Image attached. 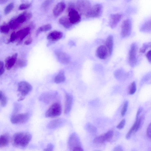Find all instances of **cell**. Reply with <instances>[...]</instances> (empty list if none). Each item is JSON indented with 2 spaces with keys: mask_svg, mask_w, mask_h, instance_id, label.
Segmentation results:
<instances>
[{
  "mask_svg": "<svg viewBox=\"0 0 151 151\" xmlns=\"http://www.w3.org/2000/svg\"><path fill=\"white\" fill-rule=\"evenodd\" d=\"M105 142L103 135L96 137L93 140V142L96 144H101Z\"/></svg>",
  "mask_w": 151,
  "mask_h": 151,
  "instance_id": "obj_36",
  "label": "cell"
},
{
  "mask_svg": "<svg viewBox=\"0 0 151 151\" xmlns=\"http://www.w3.org/2000/svg\"><path fill=\"white\" fill-rule=\"evenodd\" d=\"M14 7V4L12 2L8 4L5 8L4 10V14H8L12 10Z\"/></svg>",
  "mask_w": 151,
  "mask_h": 151,
  "instance_id": "obj_34",
  "label": "cell"
},
{
  "mask_svg": "<svg viewBox=\"0 0 151 151\" xmlns=\"http://www.w3.org/2000/svg\"><path fill=\"white\" fill-rule=\"evenodd\" d=\"M97 56L100 59H105L109 55L108 50L106 46L103 45L100 46L96 51Z\"/></svg>",
  "mask_w": 151,
  "mask_h": 151,
  "instance_id": "obj_15",
  "label": "cell"
},
{
  "mask_svg": "<svg viewBox=\"0 0 151 151\" xmlns=\"http://www.w3.org/2000/svg\"><path fill=\"white\" fill-rule=\"evenodd\" d=\"M0 100L2 106L4 107L6 105L7 103V98L1 91H0Z\"/></svg>",
  "mask_w": 151,
  "mask_h": 151,
  "instance_id": "obj_32",
  "label": "cell"
},
{
  "mask_svg": "<svg viewBox=\"0 0 151 151\" xmlns=\"http://www.w3.org/2000/svg\"><path fill=\"white\" fill-rule=\"evenodd\" d=\"M31 134L26 132L15 133L12 139V145L15 147L24 148L27 146L32 139Z\"/></svg>",
  "mask_w": 151,
  "mask_h": 151,
  "instance_id": "obj_1",
  "label": "cell"
},
{
  "mask_svg": "<svg viewBox=\"0 0 151 151\" xmlns=\"http://www.w3.org/2000/svg\"><path fill=\"white\" fill-rule=\"evenodd\" d=\"M32 38L30 37L24 42V44L26 45H30L32 42Z\"/></svg>",
  "mask_w": 151,
  "mask_h": 151,
  "instance_id": "obj_49",
  "label": "cell"
},
{
  "mask_svg": "<svg viewBox=\"0 0 151 151\" xmlns=\"http://www.w3.org/2000/svg\"><path fill=\"white\" fill-rule=\"evenodd\" d=\"M58 93L55 91H51L45 92L40 96L39 100L45 103H49L56 97Z\"/></svg>",
  "mask_w": 151,
  "mask_h": 151,
  "instance_id": "obj_11",
  "label": "cell"
},
{
  "mask_svg": "<svg viewBox=\"0 0 151 151\" xmlns=\"http://www.w3.org/2000/svg\"><path fill=\"white\" fill-rule=\"evenodd\" d=\"M65 122V120L63 119H55L50 121L47 124V127L50 129H55L61 126Z\"/></svg>",
  "mask_w": 151,
  "mask_h": 151,
  "instance_id": "obj_14",
  "label": "cell"
},
{
  "mask_svg": "<svg viewBox=\"0 0 151 151\" xmlns=\"http://www.w3.org/2000/svg\"><path fill=\"white\" fill-rule=\"evenodd\" d=\"M132 23L131 20L127 19L123 22L121 26V35L123 38L127 37L131 34Z\"/></svg>",
  "mask_w": 151,
  "mask_h": 151,
  "instance_id": "obj_9",
  "label": "cell"
},
{
  "mask_svg": "<svg viewBox=\"0 0 151 151\" xmlns=\"http://www.w3.org/2000/svg\"><path fill=\"white\" fill-rule=\"evenodd\" d=\"M68 17L71 24H77L81 20V15L75 8L73 3H70L68 9Z\"/></svg>",
  "mask_w": 151,
  "mask_h": 151,
  "instance_id": "obj_2",
  "label": "cell"
},
{
  "mask_svg": "<svg viewBox=\"0 0 151 151\" xmlns=\"http://www.w3.org/2000/svg\"><path fill=\"white\" fill-rule=\"evenodd\" d=\"M7 1L6 0H0V4H3V3H5Z\"/></svg>",
  "mask_w": 151,
  "mask_h": 151,
  "instance_id": "obj_53",
  "label": "cell"
},
{
  "mask_svg": "<svg viewBox=\"0 0 151 151\" xmlns=\"http://www.w3.org/2000/svg\"><path fill=\"white\" fill-rule=\"evenodd\" d=\"M123 149L122 147L120 145H118L114 148L113 151H123Z\"/></svg>",
  "mask_w": 151,
  "mask_h": 151,
  "instance_id": "obj_48",
  "label": "cell"
},
{
  "mask_svg": "<svg viewBox=\"0 0 151 151\" xmlns=\"http://www.w3.org/2000/svg\"><path fill=\"white\" fill-rule=\"evenodd\" d=\"M144 115H140L138 117L136 118V120L131 127L126 135V138L129 139L132 134L137 132L142 127L144 121Z\"/></svg>",
  "mask_w": 151,
  "mask_h": 151,
  "instance_id": "obj_5",
  "label": "cell"
},
{
  "mask_svg": "<svg viewBox=\"0 0 151 151\" xmlns=\"http://www.w3.org/2000/svg\"><path fill=\"white\" fill-rule=\"evenodd\" d=\"M53 0L45 1L42 5V7L44 9H47L53 2Z\"/></svg>",
  "mask_w": 151,
  "mask_h": 151,
  "instance_id": "obj_39",
  "label": "cell"
},
{
  "mask_svg": "<svg viewBox=\"0 0 151 151\" xmlns=\"http://www.w3.org/2000/svg\"><path fill=\"white\" fill-rule=\"evenodd\" d=\"M81 142L78 135L76 133H73L70 136L68 142V146L70 151L76 147H81Z\"/></svg>",
  "mask_w": 151,
  "mask_h": 151,
  "instance_id": "obj_12",
  "label": "cell"
},
{
  "mask_svg": "<svg viewBox=\"0 0 151 151\" xmlns=\"http://www.w3.org/2000/svg\"><path fill=\"white\" fill-rule=\"evenodd\" d=\"M114 135V132L112 130L107 132L103 135L105 141H109L112 139Z\"/></svg>",
  "mask_w": 151,
  "mask_h": 151,
  "instance_id": "obj_33",
  "label": "cell"
},
{
  "mask_svg": "<svg viewBox=\"0 0 151 151\" xmlns=\"http://www.w3.org/2000/svg\"><path fill=\"white\" fill-rule=\"evenodd\" d=\"M125 124V120L123 119H122L119 123L117 125L116 128L119 129H123L124 127Z\"/></svg>",
  "mask_w": 151,
  "mask_h": 151,
  "instance_id": "obj_42",
  "label": "cell"
},
{
  "mask_svg": "<svg viewBox=\"0 0 151 151\" xmlns=\"http://www.w3.org/2000/svg\"><path fill=\"white\" fill-rule=\"evenodd\" d=\"M10 141V137L8 133H5L1 135L0 137V148H3L7 146Z\"/></svg>",
  "mask_w": 151,
  "mask_h": 151,
  "instance_id": "obj_24",
  "label": "cell"
},
{
  "mask_svg": "<svg viewBox=\"0 0 151 151\" xmlns=\"http://www.w3.org/2000/svg\"><path fill=\"white\" fill-rule=\"evenodd\" d=\"M17 39L16 33L15 32H13L11 34L9 42H13Z\"/></svg>",
  "mask_w": 151,
  "mask_h": 151,
  "instance_id": "obj_43",
  "label": "cell"
},
{
  "mask_svg": "<svg viewBox=\"0 0 151 151\" xmlns=\"http://www.w3.org/2000/svg\"><path fill=\"white\" fill-rule=\"evenodd\" d=\"M54 148V147L53 145L52 144L50 143L44 149L43 151H53Z\"/></svg>",
  "mask_w": 151,
  "mask_h": 151,
  "instance_id": "obj_44",
  "label": "cell"
},
{
  "mask_svg": "<svg viewBox=\"0 0 151 151\" xmlns=\"http://www.w3.org/2000/svg\"><path fill=\"white\" fill-rule=\"evenodd\" d=\"M62 113L61 104L58 102L52 104L46 112L45 116L48 118H55L60 116Z\"/></svg>",
  "mask_w": 151,
  "mask_h": 151,
  "instance_id": "obj_4",
  "label": "cell"
},
{
  "mask_svg": "<svg viewBox=\"0 0 151 151\" xmlns=\"http://www.w3.org/2000/svg\"><path fill=\"white\" fill-rule=\"evenodd\" d=\"M4 63L3 61H1L0 62V75L1 76L4 73Z\"/></svg>",
  "mask_w": 151,
  "mask_h": 151,
  "instance_id": "obj_45",
  "label": "cell"
},
{
  "mask_svg": "<svg viewBox=\"0 0 151 151\" xmlns=\"http://www.w3.org/2000/svg\"><path fill=\"white\" fill-rule=\"evenodd\" d=\"M72 151H84L81 147H78L74 148Z\"/></svg>",
  "mask_w": 151,
  "mask_h": 151,
  "instance_id": "obj_52",
  "label": "cell"
},
{
  "mask_svg": "<svg viewBox=\"0 0 151 151\" xmlns=\"http://www.w3.org/2000/svg\"><path fill=\"white\" fill-rule=\"evenodd\" d=\"M108 50L109 55H111L113 52L114 46V39L112 35L109 36L106 41V46Z\"/></svg>",
  "mask_w": 151,
  "mask_h": 151,
  "instance_id": "obj_23",
  "label": "cell"
},
{
  "mask_svg": "<svg viewBox=\"0 0 151 151\" xmlns=\"http://www.w3.org/2000/svg\"><path fill=\"white\" fill-rule=\"evenodd\" d=\"M65 98L64 113L67 114L70 112L71 110L73 101V97L71 95L66 93Z\"/></svg>",
  "mask_w": 151,
  "mask_h": 151,
  "instance_id": "obj_19",
  "label": "cell"
},
{
  "mask_svg": "<svg viewBox=\"0 0 151 151\" xmlns=\"http://www.w3.org/2000/svg\"><path fill=\"white\" fill-rule=\"evenodd\" d=\"M29 117V114L28 113L14 114L11 116L10 121L14 124H23L28 121Z\"/></svg>",
  "mask_w": 151,
  "mask_h": 151,
  "instance_id": "obj_7",
  "label": "cell"
},
{
  "mask_svg": "<svg viewBox=\"0 0 151 151\" xmlns=\"http://www.w3.org/2000/svg\"><path fill=\"white\" fill-rule=\"evenodd\" d=\"M76 6L77 10L80 14L85 16L92 6L89 1L84 0L78 1L76 2Z\"/></svg>",
  "mask_w": 151,
  "mask_h": 151,
  "instance_id": "obj_6",
  "label": "cell"
},
{
  "mask_svg": "<svg viewBox=\"0 0 151 151\" xmlns=\"http://www.w3.org/2000/svg\"><path fill=\"white\" fill-rule=\"evenodd\" d=\"M30 32V28L29 27L19 30L16 33L17 39H19L20 41H22L29 34Z\"/></svg>",
  "mask_w": 151,
  "mask_h": 151,
  "instance_id": "obj_22",
  "label": "cell"
},
{
  "mask_svg": "<svg viewBox=\"0 0 151 151\" xmlns=\"http://www.w3.org/2000/svg\"><path fill=\"white\" fill-rule=\"evenodd\" d=\"M140 30L141 32L145 33L151 32V18L147 20L142 25Z\"/></svg>",
  "mask_w": 151,
  "mask_h": 151,
  "instance_id": "obj_26",
  "label": "cell"
},
{
  "mask_svg": "<svg viewBox=\"0 0 151 151\" xmlns=\"http://www.w3.org/2000/svg\"><path fill=\"white\" fill-rule=\"evenodd\" d=\"M10 28L9 25L3 24L1 25L0 27V32L4 34H7L9 32Z\"/></svg>",
  "mask_w": 151,
  "mask_h": 151,
  "instance_id": "obj_35",
  "label": "cell"
},
{
  "mask_svg": "<svg viewBox=\"0 0 151 151\" xmlns=\"http://www.w3.org/2000/svg\"><path fill=\"white\" fill-rule=\"evenodd\" d=\"M27 65V61L24 60L19 59L17 61V66L20 68L25 67Z\"/></svg>",
  "mask_w": 151,
  "mask_h": 151,
  "instance_id": "obj_38",
  "label": "cell"
},
{
  "mask_svg": "<svg viewBox=\"0 0 151 151\" xmlns=\"http://www.w3.org/2000/svg\"><path fill=\"white\" fill-rule=\"evenodd\" d=\"M103 12V7L100 4H97L92 6L86 16L88 18H95L100 17Z\"/></svg>",
  "mask_w": 151,
  "mask_h": 151,
  "instance_id": "obj_8",
  "label": "cell"
},
{
  "mask_svg": "<svg viewBox=\"0 0 151 151\" xmlns=\"http://www.w3.org/2000/svg\"><path fill=\"white\" fill-rule=\"evenodd\" d=\"M65 3L63 1L60 2L56 4L54 8L53 12L54 15L56 17L59 16L65 9Z\"/></svg>",
  "mask_w": 151,
  "mask_h": 151,
  "instance_id": "obj_20",
  "label": "cell"
},
{
  "mask_svg": "<svg viewBox=\"0 0 151 151\" xmlns=\"http://www.w3.org/2000/svg\"><path fill=\"white\" fill-rule=\"evenodd\" d=\"M138 47L136 43H132L130 47L128 56V62L132 67L135 66L138 61Z\"/></svg>",
  "mask_w": 151,
  "mask_h": 151,
  "instance_id": "obj_3",
  "label": "cell"
},
{
  "mask_svg": "<svg viewBox=\"0 0 151 151\" xmlns=\"http://www.w3.org/2000/svg\"><path fill=\"white\" fill-rule=\"evenodd\" d=\"M136 90V84L134 81L132 82L131 84L129 90V93L133 95L135 93Z\"/></svg>",
  "mask_w": 151,
  "mask_h": 151,
  "instance_id": "obj_37",
  "label": "cell"
},
{
  "mask_svg": "<svg viewBox=\"0 0 151 151\" xmlns=\"http://www.w3.org/2000/svg\"><path fill=\"white\" fill-rule=\"evenodd\" d=\"M122 17V15L119 14L111 15L109 24L110 27L112 29L115 28L121 20Z\"/></svg>",
  "mask_w": 151,
  "mask_h": 151,
  "instance_id": "obj_17",
  "label": "cell"
},
{
  "mask_svg": "<svg viewBox=\"0 0 151 151\" xmlns=\"http://www.w3.org/2000/svg\"><path fill=\"white\" fill-rule=\"evenodd\" d=\"M55 55L58 60L64 64L68 63L70 61L71 58L70 56L67 53L60 50L55 51Z\"/></svg>",
  "mask_w": 151,
  "mask_h": 151,
  "instance_id": "obj_13",
  "label": "cell"
},
{
  "mask_svg": "<svg viewBox=\"0 0 151 151\" xmlns=\"http://www.w3.org/2000/svg\"><path fill=\"white\" fill-rule=\"evenodd\" d=\"M149 48H151V42H146L143 44L139 50V52L144 53Z\"/></svg>",
  "mask_w": 151,
  "mask_h": 151,
  "instance_id": "obj_31",
  "label": "cell"
},
{
  "mask_svg": "<svg viewBox=\"0 0 151 151\" xmlns=\"http://www.w3.org/2000/svg\"><path fill=\"white\" fill-rule=\"evenodd\" d=\"M142 108L141 107V108H139V109H138V110L137 111V113L136 118L138 117L140 115V114H141V113L142 112Z\"/></svg>",
  "mask_w": 151,
  "mask_h": 151,
  "instance_id": "obj_51",
  "label": "cell"
},
{
  "mask_svg": "<svg viewBox=\"0 0 151 151\" xmlns=\"http://www.w3.org/2000/svg\"><path fill=\"white\" fill-rule=\"evenodd\" d=\"M132 151H134V150H132Z\"/></svg>",
  "mask_w": 151,
  "mask_h": 151,
  "instance_id": "obj_54",
  "label": "cell"
},
{
  "mask_svg": "<svg viewBox=\"0 0 151 151\" xmlns=\"http://www.w3.org/2000/svg\"><path fill=\"white\" fill-rule=\"evenodd\" d=\"M31 5V4L23 3L21 4L19 7V9L22 10L27 9L30 7Z\"/></svg>",
  "mask_w": 151,
  "mask_h": 151,
  "instance_id": "obj_41",
  "label": "cell"
},
{
  "mask_svg": "<svg viewBox=\"0 0 151 151\" xmlns=\"http://www.w3.org/2000/svg\"><path fill=\"white\" fill-rule=\"evenodd\" d=\"M21 25L17 21L16 18H14L11 20L9 23V25L10 28L13 29H15L19 27Z\"/></svg>",
  "mask_w": 151,
  "mask_h": 151,
  "instance_id": "obj_29",
  "label": "cell"
},
{
  "mask_svg": "<svg viewBox=\"0 0 151 151\" xmlns=\"http://www.w3.org/2000/svg\"><path fill=\"white\" fill-rule=\"evenodd\" d=\"M52 28L50 24H48L43 25L39 27L37 30L36 36H37L42 32H46L50 30Z\"/></svg>",
  "mask_w": 151,
  "mask_h": 151,
  "instance_id": "obj_28",
  "label": "cell"
},
{
  "mask_svg": "<svg viewBox=\"0 0 151 151\" xmlns=\"http://www.w3.org/2000/svg\"><path fill=\"white\" fill-rule=\"evenodd\" d=\"M18 54L16 53L11 56L8 57L5 60V66L7 70H10L14 66L17 61Z\"/></svg>",
  "mask_w": 151,
  "mask_h": 151,
  "instance_id": "obj_16",
  "label": "cell"
},
{
  "mask_svg": "<svg viewBox=\"0 0 151 151\" xmlns=\"http://www.w3.org/2000/svg\"><path fill=\"white\" fill-rule=\"evenodd\" d=\"M128 105V102L127 101H126L123 105L122 111H121V115L122 116H124L127 111V109Z\"/></svg>",
  "mask_w": 151,
  "mask_h": 151,
  "instance_id": "obj_40",
  "label": "cell"
},
{
  "mask_svg": "<svg viewBox=\"0 0 151 151\" xmlns=\"http://www.w3.org/2000/svg\"><path fill=\"white\" fill-rule=\"evenodd\" d=\"M32 17L31 12L25 11L20 14L16 18L17 21L20 24L29 20Z\"/></svg>",
  "mask_w": 151,
  "mask_h": 151,
  "instance_id": "obj_21",
  "label": "cell"
},
{
  "mask_svg": "<svg viewBox=\"0 0 151 151\" xmlns=\"http://www.w3.org/2000/svg\"><path fill=\"white\" fill-rule=\"evenodd\" d=\"M147 137L151 139V122L147 127Z\"/></svg>",
  "mask_w": 151,
  "mask_h": 151,
  "instance_id": "obj_46",
  "label": "cell"
},
{
  "mask_svg": "<svg viewBox=\"0 0 151 151\" xmlns=\"http://www.w3.org/2000/svg\"><path fill=\"white\" fill-rule=\"evenodd\" d=\"M20 108V106L19 104H15L14 106V112H17L19 110Z\"/></svg>",
  "mask_w": 151,
  "mask_h": 151,
  "instance_id": "obj_50",
  "label": "cell"
},
{
  "mask_svg": "<svg viewBox=\"0 0 151 151\" xmlns=\"http://www.w3.org/2000/svg\"><path fill=\"white\" fill-rule=\"evenodd\" d=\"M99 151V150H98V151Z\"/></svg>",
  "mask_w": 151,
  "mask_h": 151,
  "instance_id": "obj_55",
  "label": "cell"
},
{
  "mask_svg": "<svg viewBox=\"0 0 151 151\" xmlns=\"http://www.w3.org/2000/svg\"><path fill=\"white\" fill-rule=\"evenodd\" d=\"M60 23L66 29L71 28L73 25L70 22L68 17L64 16L59 20Z\"/></svg>",
  "mask_w": 151,
  "mask_h": 151,
  "instance_id": "obj_25",
  "label": "cell"
},
{
  "mask_svg": "<svg viewBox=\"0 0 151 151\" xmlns=\"http://www.w3.org/2000/svg\"><path fill=\"white\" fill-rule=\"evenodd\" d=\"M65 77L64 72L63 70H60L59 72L54 78V81L56 83H60L65 81Z\"/></svg>",
  "mask_w": 151,
  "mask_h": 151,
  "instance_id": "obj_27",
  "label": "cell"
},
{
  "mask_svg": "<svg viewBox=\"0 0 151 151\" xmlns=\"http://www.w3.org/2000/svg\"><path fill=\"white\" fill-rule=\"evenodd\" d=\"M32 89V86L27 81H21L18 84V91L22 96L27 95Z\"/></svg>",
  "mask_w": 151,
  "mask_h": 151,
  "instance_id": "obj_10",
  "label": "cell"
},
{
  "mask_svg": "<svg viewBox=\"0 0 151 151\" xmlns=\"http://www.w3.org/2000/svg\"><path fill=\"white\" fill-rule=\"evenodd\" d=\"M63 33L61 32L54 31L50 32L48 35L47 38L52 41H56L62 38Z\"/></svg>",
  "mask_w": 151,
  "mask_h": 151,
  "instance_id": "obj_18",
  "label": "cell"
},
{
  "mask_svg": "<svg viewBox=\"0 0 151 151\" xmlns=\"http://www.w3.org/2000/svg\"><path fill=\"white\" fill-rule=\"evenodd\" d=\"M85 128L90 133L93 134L97 132L96 128L91 124L88 123L87 124Z\"/></svg>",
  "mask_w": 151,
  "mask_h": 151,
  "instance_id": "obj_30",
  "label": "cell"
},
{
  "mask_svg": "<svg viewBox=\"0 0 151 151\" xmlns=\"http://www.w3.org/2000/svg\"><path fill=\"white\" fill-rule=\"evenodd\" d=\"M146 56L148 61L151 63V50L148 51Z\"/></svg>",
  "mask_w": 151,
  "mask_h": 151,
  "instance_id": "obj_47",
  "label": "cell"
}]
</instances>
